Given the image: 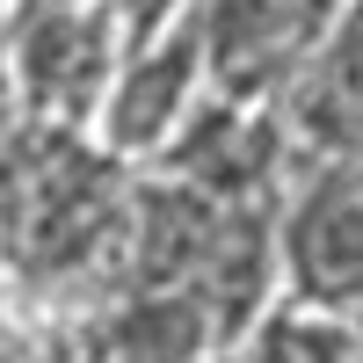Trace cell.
<instances>
[{
	"label": "cell",
	"mask_w": 363,
	"mask_h": 363,
	"mask_svg": "<svg viewBox=\"0 0 363 363\" xmlns=\"http://www.w3.org/2000/svg\"><path fill=\"white\" fill-rule=\"evenodd\" d=\"M203 73V22H182L174 37H145L131 44L124 80L109 87L102 131L124 145V153H145V145H167L189 116V87Z\"/></svg>",
	"instance_id": "1"
},
{
	"label": "cell",
	"mask_w": 363,
	"mask_h": 363,
	"mask_svg": "<svg viewBox=\"0 0 363 363\" xmlns=\"http://www.w3.org/2000/svg\"><path fill=\"white\" fill-rule=\"evenodd\" d=\"M277 255H284V277L298 298H342L363 284V189L356 182H327L306 203L284 218L277 233Z\"/></svg>",
	"instance_id": "2"
},
{
	"label": "cell",
	"mask_w": 363,
	"mask_h": 363,
	"mask_svg": "<svg viewBox=\"0 0 363 363\" xmlns=\"http://www.w3.org/2000/svg\"><path fill=\"white\" fill-rule=\"evenodd\" d=\"M95 349H109V356H203V349H218V320L203 313V298L189 284H138L95 327Z\"/></svg>",
	"instance_id": "3"
},
{
	"label": "cell",
	"mask_w": 363,
	"mask_h": 363,
	"mask_svg": "<svg viewBox=\"0 0 363 363\" xmlns=\"http://www.w3.org/2000/svg\"><path fill=\"white\" fill-rule=\"evenodd\" d=\"M240 356H284V363H335V356H363V327L327 306V298H269V306L240 327Z\"/></svg>",
	"instance_id": "4"
}]
</instances>
